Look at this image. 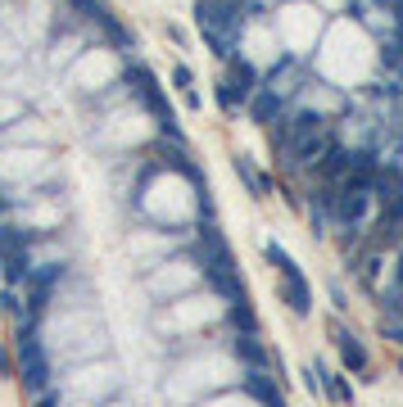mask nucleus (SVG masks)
Segmentation results:
<instances>
[{
    "label": "nucleus",
    "mask_w": 403,
    "mask_h": 407,
    "mask_svg": "<svg viewBox=\"0 0 403 407\" xmlns=\"http://www.w3.org/2000/svg\"><path fill=\"white\" fill-rule=\"evenodd\" d=\"M232 353L241 357L245 366H272V348L258 339V331H236L232 335Z\"/></svg>",
    "instance_id": "obj_6"
},
{
    "label": "nucleus",
    "mask_w": 403,
    "mask_h": 407,
    "mask_svg": "<svg viewBox=\"0 0 403 407\" xmlns=\"http://www.w3.org/2000/svg\"><path fill=\"white\" fill-rule=\"evenodd\" d=\"M276 376H267V366H249L245 371V380H241V390L249 394L254 403H263V407H285V394L276 390Z\"/></svg>",
    "instance_id": "obj_4"
},
{
    "label": "nucleus",
    "mask_w": 403,
    "mask_h": 407,
    "mask_svg": "<svg viewBox=\"0 0 403 407\" xmlns=\"http://www.w3.org/2000/svg\"><path fill=\"white\" fill-rule=\"evenodd\" d=\"M331 299H335V313H349V299H344L340 285H331Z\"/></svg>",
    "instance_id": "obj_14"
},
{
    "label": "nucleus",
    "mask_w": 403,
    "mask_h": 407,
    "mask_svg": "<svg viewBox=\"0 0 403 407\" xmlns=\"http://www.w3.org/2000/svg\"><path fill=\"white\" fill-rule=\"evenodd\" d=\"M0 280H5V263H0Z\"/></svg>",
    "instance_id": "obj_15"
},
{
    "label": "nucleus",
    "mask_w": 403,
    "mask_h": 407,
    "mask_svg": "<svg viewBox=\"0 0 403 407\" xmlns=\"http://www.w3.org/2000/svg\"><path fill=\"white\" fill-rule=\"evenodd\" d=\"M213 95H218V104H222V109H227V113H241V109H245V104H249V100H245V95H241V91H236V82H232V77H222V82H218V86H213Z\"/></svg>",
    "instance_id": "obj_9"
},
{
    "label": "nucleus",
    "mask_w": 403,
    "mask_h": 407,
    "mask_svg": "<svg viewBox=\"0 0 403 407\" xmlns=\"http://www.w3.org/2000/svg\"><path fill=\"white\" fill-rule=\"evenodd\" d=\"M227 322H232L236 331H258V322H254V308H249L245 299H236V304H227Z\"/></svg>",
    "instance_id": "obj_10"
},
{
    "label": "nucleus",
    "mask_w": 403,
    "mask_h": 407,
    "mask_svg": "<svg viewBox=\"0 0 403 407\" xmlns=\"http://www.w3.org/2000/svg\"><path fill=\"white\" fill-rule=\"evenodd\" d=\"M232 163H236V177L249 186V195H254V199H272V177H267L258 163H249V154H236Z\"/></svg>",
    "instance_id": "obj_7"
},
{
    "label": "nucleus",
    "mask_w": 403,
    "mask_h": 407,
    "mask_svg": "<svg viewBox=\"0 0 403 407\" xmlns=\"http://www.w3.org/2000/svg\"><path fill=\"white\" fill-rule=\"evenodd\" d=\"M172 86H177L181 95H195V73H190V64H172Z\"/></svg>",
    "instance_id": "obj_11"
},
{
    "label": "nucleus",
    "mask_w": 403,
    "mask_h": 407,
    "mask_svg": "<svg viewBox=\"0 0 403 407\" xmlns=\"http://www.w3.org/2000/svg\"><path fill=\"white\" fill-rule=\"evenodd\" d=\"M381 339H386V344H395V348H403V322H390V317H381Z\"/></svg>",
    "instance_id": "obj_12"
},
{
    "label": "nucleus",
    "mask_w": 403,
    "mask_h": 407,
    "mask_svg": "<svg viewBox=\"0 0 403 407\" xmlns=\"http://www.w3.org/2000/svg\"><path fill=\"white\" fill-rule=\"evenodd\" d=\"M276 271H281V304L290 308L295 317H313V285L304 280L299 263H295V258H285Z\"/></svg>",
    "instance_id": "obj_1"
},
{
    "label": "nucleus",
    "mask_w": 403,
    "mask_h": 407,
    "mask_svg": "<svg viewBox=\"0 0 403 407\" xmlns=\"http://www.w3.org/2000/svg\"><path fill=\"white\" fill-rule=\"evenodd\" d=\"M399 376H403V357H399Z\"/></svg>",
    "instance_id": "obj_16"
},
{
    "label": "nucleus",
    "mask_w": 403,
    "mask_h": 407,
    "mask_svg": "<svg viewBox=\"0 0 403 407\" xmlns=\"http://www.w3.org/2000/svg\"><path fill=\"white\" fill-rule=\"evenodd\" d=\"M322 376V399L340 403V407H353V385H349V371H326V366H318Z\"/></svg>",
    "instance_id": "obj_8"
},
{
    "label": "nucleus",
    "mask_w": 403,
    "mask_h": 407,
    "mask_svg": "<svg viewBox=\"0 0 403 407\" xmlns=\"http://www.w3.org/2000/svg\"><path fill=\"white\" fill-rule=\"evenodd\" d=\"M245 109H249V118H254L258 127H276V122L285 118V95L276 91V86H258Z\"/></svg>",
    "instance_id": "obj_3"
},
{
    "label": "nucleus",
    "mask_w": 403,
    "mask_h": 407,
    "mask_svg": "<svg viewBox=\"0 0 403 407\" xmlns=\"http://www.w3.org/2000/svg\"><path fill=\"white\" fill-rule=\"evenodd\" d=\"M331 344H335V353H340V366H344V371L358 376V380H372V362H367V348L358 344V335L344 331L340 322H331Z\"/></svg>",
    "instance_id": "obj_2"
},
{
    "label": "nucleus",
    "mask_w": 403,
    "mask_h": 407,
    "mask_svg": "<svg viewBox=\"0 0 403 407\" xmlns=\"http://www.w3.org/2000/svg\"><path fill=\"white\" fill-rule=\"evenodd\" d=\"M18 366H14V353H9V348H0V376H14Z\"/></svg>",
    "instance_id": "obj_13"
},
{
    "label": "nucleus",
    "mask_w": 403,
    "mask_h": 407,
    "mask_svg": "<svg viewBox=\"0 0 403 407\" xmlns=\"http://www.w3.org/2000/svg\"><path fill=\"white\" fill-rule=\"evenodd\" d=\"M18 380H23L27 399H36V394L50 390V366H45V353H27V357H18Z\"/></svg>",
    "instance_id": "obj_5"
}]
</instances>
